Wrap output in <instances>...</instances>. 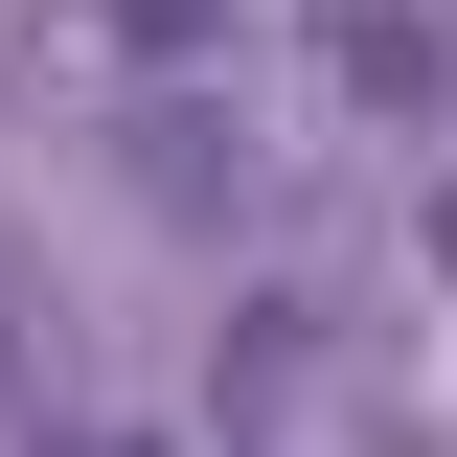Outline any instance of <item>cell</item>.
<instances>
[{
	"label": "cell",
	"instance_id": "7a4b0ae2",
	"mask_svg": "<svg viewBox=\"0 0 457 457\" xmlns=\"http://www.w3.org/2000/svg\"><path fill=\"white\" fill-rule=\"evenodd\" d=\"M228 23H252V0H114V46H137V92H161V69H206Z\"/></svg>",
	"mask_w": 457,
	"mask_h": 457
},
{
	"label": "cell",
	"instance_id": "6da1fadb",
	"mask_svg": "<svg viewBox=\"0 0 457 457\" xmlns=\"http://www.w3.org/2000/svg\"><path fill=\"white\" fill-rule=\"evenodd\" d=\"M137 206H183V228L252 206V114H228L206 69H161V92H137Z\"/></svg>",
	"mask_w": 457,
	"mask_h": 457
}]
</instances>
